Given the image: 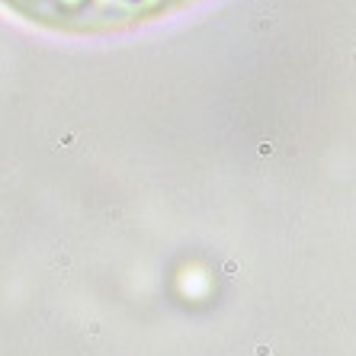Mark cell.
I'll use <instances>...</instances> for the list:
<instances>
[{
	"mask_svg": "<svg viewBox=\"0 0 356 356\" xmlns=\"http://www.w3.org/2000/svg\"><path fill=\"white\" fill-rule=\"evenodd\" d=\"M16 10L64 29H106L170 10L183 0H10Z\"/></svg>",
	"mask_w": 356,
	"mask_h": 356,
	"instance_id": "1",
	"label": "cell"
}]
</instances>
